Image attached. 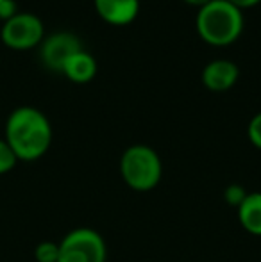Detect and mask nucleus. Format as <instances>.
<instances>
[{
	"label": "nucleus",
	"instance_id": "f257e3e1",
	"mask_svg": "<svg viewBox=\"0 0 261 262\" xmlns=\"http://www.w3.org/2000/svg\"><path fill=\"white\" fill-rule=\"evenodd\" d=\"M6 141L16 159L36 161L52 143V127L49 118L36 107H18L7 118Z\"/></svg>",
	"mask_w": 261,
	"mask_h": 262
},
{
	"label": "nucleus",
	"instance_id": "f03ea898",
	"mask_svg": "<svg viewBox=\"0 0 261 262\" xmlns=\"http://www.w3.org/2000/svg\"><path fill=\"white\" fill-rule=\"evenodd\" d=\"M242 29H244L242 9L227 0H209L197 13V31L209 45H231L242 34Z\"/></svg>",
	"mask_w": 261,
	"mask_h": 262
},
{
	"label": "nucleus",
	"instance_id": "7ed1b4c3",
	"mask_svg": "<svg viewBox=\"0 0 261 262\" xmlns=\"http://www.w3.org/2000/svg\"><path fill=\"white\" fill-rule=\"evenodd\" d=\"M120 173L131 189L147 193L159 184L163 164L157 152L147 145H132L120 159Z\"/></svg>",
	"mask_w": 261,
	"mask_h": 262
},
{
	"label": "nucleus",
	"instance_id": "20e7f679",
	"mask_svg": "<svg viewBox=\"0 0 261 262\" xmlns=\"http://www.w3.org/2000/svg\"><path fill=\"white\" fill-rule=\"evenodd\" d=\"M106 259H108L106 241L93 228H73L59 243L57 262H106Z\"/></svg>",
	"mask_w": 261,
	"mask_h": 262
},
{
	"label": "nucleus",
	"instance_id": "39448f33",
	"mask_svg": "<svg viewBox=\"0 0 261 262\" xmlns=\"http://www.w3.org/2000/svg\"><path fill=\"white\" fill-rule=\"evenodd\" d=\"M2 39L14 49H29L43 39V21L34 13L13 14L2 25Z\"/></svg>",
	"mask_w": 261,
	"mask_h": 262
},
{
	"label": "nucleus",
	"instance_id": "423d86ee",
	"mask_svg": "<svg viewBox=\"0 0 261 262\" xmlns=\"http://www.w3.org/2000/svg\"><path fill=\"white\" fill-rule=\"evenodd\" d=\"M79 38L72 32H56L50 34L47 39H43L42 45V59L49 68L52 70H63L65 62L72 57L73 54L81 52Z\"/></svg>",
	"mask_w": 261,
	"mask_h": 262
},
{
	"label": "nucleus",
	"instance_id": "0eeeda50",
	"mask_svg": "<svg viewBox=\"0 0 261 262\" xmlns=\"http://www.w3.org/2000/svg\"><path fill=\"white\" fill-rule=\"evenodd\" d=\"M238 66L227 59H216L202 70V82L211 91H226L238 80Z\"/></svg>",
	"mask_w": 261,
	"mask_h": 262
},
{
	"label": "nucleus",
	"instance_id": "6e6552de",
	"mask_svg": "<svg viewBox=\"0 0 261 262\" xmlns=\"http://www.w3.org/2000/svg\"><path fill=\"white\" fill-rule=\"evenodd\" d=\"M95 7L108 24L126 25L138 14L139 0H95Z\"/></svg>",
	"mask_w": 261,
	"mask_h": 262
},
{
	"label": "nucleus",
	"instance_id": "1a4fd4ad",
	"mask_svg": "<svg viewBox=\"0 0 261 262\" xmlns=\"http://www.w3.org/2000/svg\"><path fill=\"white\" fill-rule=\"evenodd\" d=\"M61 72L68 77L73 82H88L95 77L97 73V61L93 59V55L88 54L86 50L73 54L68 61L65 62Z\"/></svg>",
	"mask_w": 261,
	"mask_h": 262
},
{
	"label": "nucleus",
	"instance_id": "9d476101",
	"mask_svg": "<svg viewBox=\"0 0 261 262\" xmlns=\"http://www.w3.org/2000/svg\"><path fill=\"white\" fill-rule=\"evenodd\" d=\"M238 220L245 232L261 237V193H249L238 207Z\"/></svg>",
	"mask_w": 261,
	"mask_h": 262
},
{
	"label": "nucleus",
	"instance_id": "9b49d317",
	"mask_svg": "<svg viewBox=\"0 0 261 262\" xmlns=\"http://www.w3.org/2000/svg\"><path fill=\"white\" fill-rule=\"evenodd\" d=\"M34 257L38 262H57L59 260V243L43 241L36 246Z\"/></svg>",
	"mask_w": 261,
	"mask_h": 262
},
{
	"label": "nucleus",
	"instance_id": "f8f14e48",
	"mask_svg": "<svg viewBox=\"0 0 261 262\" xmlns=\"http://www.w3.org/2000/svg\"><path fill=\"white\" fill-rule=\"evenodd\" d=\"M16 161L18 159L11 150V146L7 145L6 139H0V175L11 171L14 168V164H16Z\"/></svg>",
	"mask_w": 261,
	"mask_h": 262
},
{
	"label": "nucleus",
	"instance_id": "ddd939ff",
	"mask_svg": "<svg viewBox=\"0 0 261 262\" xmlns=\"http://www.w3.org/2000/svg\"><path fill=\"white\" fill-rule=\"evenodd\" d=\"M247 191H245V187H242L240 184H231L229 187L226 189V193H224V198H226V202L231 205V207H240L242 202L245 200V196H247Z\"/></svg>",
	"mask_w": 261,
	"mask_h": 262
},
{
	"label": "nucleus",
	"instance_id": "4468645a",
	"mask_svg": "<svg viewBox=\"0 0 261 262\" xmlns=\"http://www.w3.org/2000/svg\"><path fill=\"white\" fill-rule=\"evenodd\" d=\"M247 132H249V139H251L252 145L261 150V113H258L251 120Z\"/></svg>",
	"mask_w": 261,
	"mask_h": 262
},
{
	"label": "nucleus",
	"instance_id": "2eb2a0df",
	"mask_svg": "<svg viewBox=\"0 0 261 262\" xmlns=\"http://www.w3.org/2000/svg\"><path fill=\"white\" fill-rule=\"evenodd\" d=\"M16 2L14 0H0V18H11L16 14Z\"/></svg>",
	"mask_w": 261,
	"mask_h": 262
},
{
	"label": "nucleus",
	"instance_id": "dca6fc26",
	"mask_svg": "<svg viewBox=\"0 0 261 262\" xmlns=\"http://www.w3.org/2000/svg\"><path fill=\"white\" fill-rule=\"evenodd\" d=\"M227 2H231L233 6H236L238 9H244V7H252V6H256V4H258L259 0H227Z\"/></svg>",
	"mask_w": 261,
	"mask_h": 262
},
{
	"label": "nucleus",
	"instance_id": "f3484780",
	"mask_svg": "<svg viewBox=\"0 0 261 262\" xmlns=\"http://www.w3.org/2000/svg\"><path fill=\"white\" fill-rule=\"evenodd\" d=\"M185 2L192 4V6H198V7H202V6H206V4H208L209 0H185Z\"/></svg>",
	"mask_w": 261,
	"mask_h": 262
}]
</instances>
